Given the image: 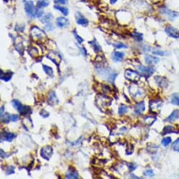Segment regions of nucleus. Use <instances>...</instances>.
Segmentation results:
<instances>
[{
    "mask_svg": "<svg viewBox=\"0 0 179 179\" xmlns=\"http://www.w3.org/2000/svg\"><path fill=\"white\" fill-rule=\"evenodd\" d=\"M128 168H129L130 171L135 170L137 168V164L136 163H131L128 164Z\"/></svg>",
    "mask_w": 179,
    "mask_h": 179,
    "instance_id": "c03bdc74",
    "label": "nucleus"
},
{
    "mask_svg": "<svg viewBox=\"0 0 179 179\" xmlns=\"http://www.w3.org/2000/svg\"><path fill=\"white\" fill-rule=\"evenodd\" d=\"M173 150H175V151L179 152V138L178 140H176V141L173 144Z\"/></svg>",
    "mask_w": 179,
    "mask_h": 179,
    "instance_id": "58836bf2",
    "label": "nucleus"
},
{
    "mask_svg": "<svg viewBox=\"0 0 179 179\" xmlns=\"http://www.w3.org/2000/svg\"><path fill=\"white\" fill-rule=\"evenodd\" d=\"M131 178H139L138 177H135V176H134V174L131 175Z\"/></svg>",
    "mask_w": 179,
    "mask_h": 179,
    "instance_id": "5fc2aeb1",
    "label": "nucleus"
},
{
    "mask_svg": "<svg viewBox=\"0 0 179 179\" xmlns=\"http://www.w3.org/2000/svg\"><path fill=\"white\" fill-rule=\"evenodd\" d=\"M116 2H117V0H110V3H111V4H114Z\"/></svg>",
    "mask_w": 179,
    "mask_h": 179,
    "instance_id": "864d4df0",
    "label": "nucleus"
},
{
    "mask_svg": "<svg viewBox=\"0 0 179 179\" xmlns=\"http://www.w3.org/2000/svg\"><path fill=\"white\" fill-rule=\"evenodd\" d=\"M89 44L93 46L95 52H97V53L102 52V47L100 46V45L98 44L96 40H93V41H89Z\"/></svg>",
    "mask_w": 179,
    "mask_h": 179,
    "instance_id": "5701e85b",
    "label": "nucleus"
},
{
    "mask_svg": "<svg viewBox=\"0 0 179 179\" xmlns=\"http://www.w3.org/2000/svg\"><path fill=\"white\" fill-rule=\"evenodd\" d=\"M137 68L141 73V74L145 77H149L154 72L153 68H152V67H146V66H144V65H140V66H138Z\"/></svg>",
    "mask_w": 179,
    "mask_h": 179,
    "instance_id": "6e6552de",
    "label": "nucleus"
},
{
    "mask_svg": "<svg viewBox=\"0 0 179 179\" xmlns=\"http://www.w3.org/2000/svg\"><path fill=\"white\" fill-rule=\"evenodd\" d=\"M55 9H57V10H59L60 13H62V14H64V16H67L68 14V9H67V8H64V7H60V6H58V5H55V7H54Z\"/></svg>",
    "mask_w": 179,
    "mask_h": 179,
    "instance_id": "bb28decb",
    "label": "nucleus"
},
{
    "mask_svg": "<svg viewBox=\"0 0 179 179\" xmlns=\"http://www.w3.org/2000/svg\"><path fill=\"white\" fill-rule=\"evenodd\" d=\"M111 91V88L110 87L107 85H103L102 86V92L103 93H109Z\"/></svg>",
    "mask_w": 179,
    "mask_h": 179,
    "instance_id": "de8ad7c7",
    "label": "nucleus"
},
{
    "mask_svg": "<svg viewBox=\"0 0 179 179\" xmlns=\"http://www.w3.org/2000/svg\"><path fill=\"white\" fill-rule=\"evenodd\" d=\"M145 105L144 102H137L136 104L135 105V112L136 114H141L143 113V111H145Z\"/></svg>",
    "mask_w": 179,
    "mask_h": 179,
    "instance_id": "4468645a",
    "label": "nucleus"
},
{
    "mask_svg": "<svg viewBox=\"0 0 179 179\" xmlns=\"http://www.w3.org/2000/svg\"><path fill=\"white\" fill-rule=\"evenodd\" d=\"M66 178H73V179H77L78 178V172H77L74 168H69L68 172L67 173V174L65 176Z\"/></svg>",
    "mask_w": 179,
    "mask_h": 179,
    "instance_id": "a211bd4d",
    "label": "nucleus"
},
{
    "mask_svg": "<svg viewBox=\"0 0 179 179\" xmlns=\"http://www.w3.org/2000/svg\"><path fill=\"white\" fill-rule=\"evenodd\" d=\"M19 120V116L18 115H11V121H17Z\"/></svg>",
    "mask_w": 179,
    "mask_h": 179,
    "instance_id": "8fccbe9b",
    "label": "nucleus"
},
{
    "mask_svg": "<svg viewBox=\"0 0 179 179\" xmlns=\"http://www.w3.org/2000/svg\"><path fill=\"white\" fill-rule=\"evenodd\" d=\"M152 3H157V2H158V1H160V0H150Z\"/></svg>",
    "mask_w": 179,
    "mask_h": 179,
    "instance_id": "6e6d98bb",
    "label": "nucleus"
},
{
    "mask_svg": "<svg viewBox=\"0 0 179 179\" xmlns=\"http://www.w3.org/2000/svg\"><path fill=\"white\" fill-rule=\"evenodd\" d=\"M68 0H55V4H66Z\"/></svg>",
    "mask_w": 179,
    "mask_h": 179,
    "instance_id": "49530a36",
    "label": "nucleus"
},
{
    "mask_svg": "<svg viewBox=\"0 0 179 179\" xmlns=\"http://www.w3.org/2000/svg\"><path fill=\"white\" fill-rule=\"evenodd\" d=\"M145 62L147 63L149 65H153V64H158V61H159V59L158 57H155V56H145Z\"/></svg>",
    "mask_w": 179,
    "mask_h": 179,
    "instance_id": "ddd939ff",
    "label": "nucleus"
},
{
    "mask_svg": "<svg viewBox=\"0 0 179 179\" xmlns=\"http://www.w3.org/2000/svg\"><path fill=\"white\" fill-rule=\"evenodd\" d=\"M165 32L168 36H170L172 38L179 39V30L178 28H175L172 26H168L165 28Z\"/></svg>",
    "mask_w": 179,
    "mask_h": 179,
    "instance_id": "39448f33",
    "label": "nucleus"
},
{
    "mask_svg": "<svg viewBox=\"0 0 179 179\" xmlns=\"http://www.w3.org/2000/svg\"><path fill=\"white\" fill-rule=\"evenodd\" d=\"M15 137H16L15 134H13V133H11V132H7V131H4V132L2 133V135H1V140L11 142V141L13 140Z\"/></svg>",
    "mask_w": 179,
    "mask_h": 179,
    "instance_id": "f8f14e48",
    "label": "nucleus"
},
{
    "mask_svg": "<svg viewBox=\"0 0 179 179\" xmlns=\"http://www.w3.org/2000/svg\"><path fill=\"white\" fill-rule=\"evenodd\" d=\"M15 173V170H14V167L13 166H9L7 169H6V174L7 175H11Z\"/></svg>",
    "mask_w": 179,
    "mask_h": 179,
    "instance_id": "a19ab883",
    "label": "nucleus"
},
{
    "mask_svg": "<svg viewBox=\"0 0 179 179\" xmlns=\"http://www.w3.org/2000/svg\"><path fill=\"white\" fill-rule=\"evenodd\" d=\"M171 142H172V139H171V137H165V138H163V139L162 140V145H163V146L167 147L168 145H170Z\"/></svg>",
    "mask_w": 179,
    "mask_h": 179,
    "instance_id": "2f4dec72",
    "label": "nucleus"
},
{
    "mask_svg": "<svg viewBox=\"0 0 179 179\" xmlns=\"http://www.w3.org/2000/svg\"><path fill=\"white\" fill-rule=\"evenodd\" d=\"M13 74V72H11V71H7V72L4 73V74L3 70H1V79L5 82H9V80L12 78Z\"/></svg>",
    "mask_w": 179,
    "mask_h": 179,
    "instance_id": "4be33fe9",
    "label": "nucleus"
},
{
    "mask_svg": "<svg viewBox=\"0 0 179 179\" xmlns=\"http://www.w3.org/2000/svg\"><path fill=\"white\" fill-rule=\"evenodd\" d=\"M4 107L3 106V107H1V117L4 116Z\"/></svg>",
    "mask_w": 179,
    "mask_h": 179,
    "instance_id": "603ef678",
    "label": "nucleus"
},
{
    "mask_svg": "<svg viewBox=\"0 0 179 179\" xmlns=\"http://www.w3.org/2000/svg\"><path fill=\"white\" fill-rule=\"evenodd\" d=\"M133 37L136 39L137 41H141L143 40V35L140 34V33H138V32H135V33H133L132 34Z\"/></svg>",
    "mask_w": 179,
    "mask_h": 179,
    "instance_id": "e433bc0d",
    "label": "nucleus"
},
{
    "mask_svg": "<svg viewBox=\"0 0 179 179\" xmlns=\"http://www.w3.org/2000/svg\"><path fill=\"white\" fill-rule=\"evenodd\" d=\"M45 29L47 31H53L54 30V26H53V24H52L51 22L49 21V22H47L46 24L45 25Z\"/></svg>",
    "mask_w": 179,
    "mask_h": 179,
    "instance_id": "ea45409f",
    "label": "nucleus"
},
{
    "mask_svg": "<svg viewBox=\"0 0 179 179\" xmlns=\"http://www.w3.org/2000/svg\"><path fill=\"white\" fill-rule=\"evenodd\" d=\"M30 32L31 37L35 39V40H36V41H37V40H42L43 38L46 37V33L44 32V31L40 29L39 27L36 26H32V27L31 28Z\"/></svg>",
    "mask_w": 179,
    "mask_h": 179,
    "instance_id": "f257e3e1",
    "label": "nucleus"
},
{
    "mask_svg": "<svg viewBox=\"0 0 179 179\" xmlns=\"http://www.w3.org/2000/svg\"><path fill=\"white\" fill-rule=\"evenodd\" d=\"M173 132H175V131L173 130V127L171 126H167L163 128V131L162 134L163 135H167V134H168V133Z\"/></svg>",
    "mask_w": 179,
    "mask_h": 179,
    "instance_id": "c85d7f7f",
    "label": "nucleus"
},
{
    "mask_svg": "<svg viewBox=\"0 0 179 179\" xmlns=\"http://www.w3.org/2000/svg\"><path fill=\"white\" fill-rule=\"evenodd\" d=\"M116 75H117V73H115V72L111 73L109 74V77H108V80H109V82L113 83V82L115 81V78H116Z\"/></svg>",
    "mask_w": 179,
    "mask_h": 179,
    "instance_id": "4c0bfd02",
    "label": "nucleus"
},
{
    "mask_svg": "<svg viewBox=\"0 0 179 179\" xmlns=\"http://www.w3.org/2000/svg\"><path fill=\"white\" fill-rule=\"evenodd\" d=\"M43 69L45 73H46L47 75H49L50 77H53L54 76V71L51 67L50 66H47V65H43Z\"/></svg>",
    "mask_w": 179,
    "mask_h": 179,
    "instance_id": "393cba45",
    "label": "nucleus"
},
{
    "mask_svg": "<svg viewBox=\"0 0 179 179\" xmlns=\"http://www.w3.org/2000/svg\"><path fill=\"white\" fill-rule=\"evenodd\" d=\"M24 29H25V26L24 25H21V26L19 25H17V26H16V31H20V32H22L24 31Z\"/></svg>",
    "mask_w": 179,
    "mask_h": 179,
    "instance_id": "09e8293b",
    "label": "nucleus"
},
{
    "mask_svg": "<svg viewBox=\"0 0 179 179\" xmlns=\"http://www.w3.org/2000/svg\"><path fill=\"white\" fill-rule=\"evenodd\" d=\"M5 2H6V3H7V2H8V0H5Z\"/></svg>",
    "mask_w": 179,
    "mask_h": 179,
    "instance_id": "13d9d810",
    "label": "nucleus"
},
{
    "mask_svg": "<svg viewBox=\"0 0 179 179\" xmlns=\"http://www.w3.org/2000/svg\"><path fill=\"white\" fill-rule=\"evenodd\" d=\"M125 77L127 78L128 80H130L132 83H135L137 82L139 79H140V75L139 73L135 71V70H132V69H126L125 71Z\"/></svg>",
    "mask_w": 179,
    "mask_h": 179,
    "instance_id": "7ed1b4c3",
    "label": "nucleus"
},
{
    "mask_svg": "<svg viewBox=\"0 0 179 179\" xmlns=\"http://www.w3.org/2000/svg\"><path fill=\"white\" fill-rule=\"evenodd\" d=\"M124 54L123 52H120V51H115L112 54V60H114L115 62H121V60H123Z\"/></svg>",
    "mask_w": 179,
    "mask_h": 179,
    "instance_id": "f3484780",
    "label": "nucleus"
},
{
    "mask_svg": "<svg viewBox=\"0 0 179 179\" xmlns=\"http://www.w3.org/2000/svg\"><path fill=\"white\" fill-rule=\"evenodd\" d=\"M96 102H97L98 107H100L101 109H102V108L104 109L105 107L111 105V99L107 97V96H105V95H99L98 98H97V100H96Z\"/></svg>",
    "mask_w": 179,
    "mask_h": 179,
    "instance_id": "f03ea898",
    "label": "nucleus"
},
{
    "mask_svg": "<svg viewBox=\"0 0 179 179\" xmlns=\"http://www.w3.org/2000/svg\"><path fill=\"white\" fill-rule=\"evenodd\" d=\"M130 93L131 94L132 98H136L138 97H141L143 95V92L140 88H139L137 86L135 85H131L130 88Z\"/></svg>",
    "mask_w": 179,
    "mask_h": 179,
    "instance_id": "1a4fd4ad",
    "label": "nucleus"
},
{
    "mask_svg": "<svg viewBox=\"0 0 179 179\" xmlns=\"http://www.w3.org/2000/svg\"><path fill=\"white\" fill-rule=\"evenodd\" d=\"M52 18H53L52 13H47V14H46V15L41 19V22H43V23H47V22H49V21H51Z\"/></svg>",
    "mask_w": 179,
    "mask_h": 179,
    "instance_id": "cd10ccee",
    "label": "nucleus"
},
{
    "mask_svg": "<svg viewBox=\"0 0 179 179\" xmlns=\"http://www.w3.org/2000/svg\"><path fill=\"white\" fill-rule=\"evenodd\" d=\"M23 2H26V0H23Z\"/></svg>",
    "mask_w": 179,
    "mask_h": 179,
    "instance_id": "4d7b16f0",
    "label": "nucleus"
},
{
    "mask_svg": "<svg viewBox=\"0 0 179 179\" xmlns=\"http://www.w3.org/2000/svg\"><path fill=\"white\" fill-rule=\"evenodd\" d=\"M179 117V110H175L170 114V116L167 118L165 121H169V122H173Z\"/></svg>",
    "mask_w": 179,
    "mask_h": 179,
    "instance_id": "412c9836",
    "label": "nucleus"
},
{
    "mask_svg": "<svg viewBox=\"0 0 179 179\" xmlns=\"http://www.w3.org/2000/svg\"><path fill=\"white\" fill-rule=\"evenodd\" d=\"M128 109L129 107L126 105H121L119 107V109H118V113L119 115H123L125 113H126L128 111Z\"/></svg>",
    "mask_w": 179,
    "mask_h": 179,
    "instance_id": "c756f323",
    "label": "nucleus"
},
{
    "mask_svg": "<svg viewBox=\"0 0 179 179\" xmlns=\"http://www.w3.org/2000/svg\"><path fill=\"white\" fill-rule=\"evenodd\" d=\"M31 113V107H27V106H24L23 110H22V111L21 112V115L26 116V115H29Z\"/></svg>",
    "mask_w": 179,
    "mask_h": 179,
    "instance_id": "7c9ffc66",
    "label": "nucleus"
},
{
    "mask_svg": "<svg viewBox=\"0 0 179 179\" xmlns=\"http://www.w3.org/2000/svg\"><path fill=\"white\" fill-rule=\"evenodd\" d=\"M171 102L174 105L179 106V93H173L171 97Z\"/></svg>",
    "mask_w": 179,
    "mask_h": 179,
    "instance_id": "a878e982",
    "label": "nucleus"
},
{
    "mask_svg": "<svg viewBox=\"0 0 179 179\" xmlns=\"http://www.w3.org/2000/svg\"><path fill=\"white\" fill-rule=\"evenodd\" d=\"M56 25L59 27H64L68 25V20L64 17H60L56 19Z\"/></svg>",
    "mask_w": 179,
    "mask_h": 179,
    "instance_id": "2eb2a0df",
    "label": "nucleus"
},
{
    "mask_svg": "<svg viewBox=\"0 0 179 179\" xmlns=\"http://www.w3.org/2000/svg\"><path fill=\"white\" fill-rule=\"evenodd\" d=\"M49 5V1L48 0H38L37 4H36V8L39 9H42V8H46Z\"/></svg>",
    "mask_w": 179,
    "mask_h": 179,
    "instance_id": "b1692460",
    "label": "nucleus"
},
{
    "mask_svg": "<svg viewBox=\"0 0 179 179\" xmlns=\"http://www.w3.org/2000/svg\"><path fill=\"white\" fill-rule=\"evenodd\" d=\"M35 10H36V9H35L33 2H32V1H27L25 4V11L26 13H27V15H28L29 17H35Z\"/></svg>",
    "mask_w": 179,
    "mask_h": 179,
    "instance_id": "0eeeda50",
    "label": "nucleus"
},
{
    "mask_svg": "<svg viewBox=\"0 0 179 179\" xmlns=\"http://www.w3.org/2000/svg\"><path fill=\"white\" fill-rule=\"evenodd\" d=\"M0 152H1V158H6L7 157V155H6V153L5 152H4V150L1 149H0Z\"/></svg>",
    "mask_w": 179,
    "mask_h": 179,
    "instance_id": "3c124183",
    "label": "nucleus"
},
{
    "mask_svg": "<svg viewBox=\"0 0 179 179\" xmlns=\"http://www.w3.org/2000/svg\"><path fill=\"white\" fill-rule=\"evenodd\" d=\"M162 105V101L161 100H158V99H154V100H151L149 102V107L151 110H155V109H158Z\"/></svg>",
    "mask_w": 179,
    "mask_h": 179,
    "instance_id": "dca6fc26",
    "label": "nucleus"
},
{
    "mask_svg": "<svg viewBox=\"0 0 179 179\" xmlns=\"http://www.w3.org/2000/svg\"><path fill=\"white\" fill-rule=\"evenodd\" d=\"M114 46H115V48H116V49L127 48V46H126V45H125V44H123V43H121V42L115 43V44H114Z\"/></svg>",
    "mask_w": 179,
    "mask_h": 179,
    "instance_id": "79ce46f5",
    "label": "nucleus"
},
{
    "mask_svg": "<svg viewBox=\"0 0 179 179\" xmlns=\"http://www.w3.org/2000/svg\"><path fill=\"white\" fill-rule=\"evenodd\" d=\"M76 21L78 24L83 26H86L88 25V19H86L85 17H83L81 13H76Z\"/></svg>",
    "mask_w": 179,
    "mask_h": 179,
    "instance_id": "9b49d317",
    "label": "nucleus"
},
{
    "mask_svg": "<svg viewBox=\"0 0 179 179\" xmlns=\"http://www.w3.org/2000/svg\"><path fill=\"white\" fill-rule=\"evenodd\" d=\"M160 13H162L163 15L166 16V17H168V19H169L170 21L174 20L175 18H177V17L179 16L178 13L174 12V11H172V10L167 9L165 7H163V8H161V9H160Z\"/></svg>",
    "mask_w": 179,
    "mask_h": 179,
    "instance_id": "20e7f679",
    "label": "nucleus"
},
{
    "mask_svg": "<svg viewBox=\"0 0 179 179\" xmlns=\"http://www.w3.org/2000/svg\"><path fill=\"white\" fill-rule=\"evenodd\" d=\"M29 54L32 57H36V56H37V55H38V51L35 47H31L30 51H29Z\"/></svg>",
    "mask_w": 179,
    "mask_h": 179,
    "instance_id": "f704fd0d",
    "label": "nucleus"
},
{
    "mask_svg": "<svg viewBox=\"0 0 179 179\" xmlns=\"http://www.w3.org/2000/svg\"><path fill=\"white\" fill-rule=\"evenodd\" d=\"M153 55H156V56H163L165 55V51H162L160 49H154V50H153Z\"/></svg>",
    "mask_w": 179,
    "mask_h": 179,
    "instance_id": "72a5a7b5",
    "label": "nucleus"
},
{
    "mask_svg": "<svg viewBox=\"0 0 179 179\" xmlns=\"http://www.w3.org/2000/svg\"><path fill=\"white\" fill-rule=\"evenodd\" d=\"M144 175L147 176V177H153L154 175V173L152 169H147L144 172Z\"/></svg>",
    "mask_w": 179,
    "mask_h": 179,
    "instance_id": "37998d69",
    "label": "nucleus"
},
{
    "mask_svg": "<svg viewBox=\"0 0 179 179\" xmlns=\"http://www.w3.org/2000/svg\"><path fill=\"white\" fill-rule=\"evenodd\" d=\"M48 102L50 104H56L58 103V98L56 96V93L54 91H51V93L48 95Z\"/></svg>",
    "mask_w": 179,
    "mask_h": 179,
    "instance_id": "6ab92c4d",
    "label": "nucleus"
},
{
    "mask_svg": "<svg viewBox=\"0 0 179 179\" xmlns=\"http://www.w3.org/2000/svg\"><path fill=\"white\" fill-rule=\"evenodd\" d=\"M43 14H44V11L41 10V9H39V8H36V9L35 10L34 17H42Z\"/></svg>",
    "mask_w": 179,
    "mask_h": 179,
    "instance_id": "473e14b6",
    "label": "nucleus"
},
{
    "mask_svg": "<svg viewBox=\"0 0 179 179\" xmlns=\"http://www.w3.org/2000/svg\"><path fill=\"white\" fill-rule=\"evenodd\" d=\"M155 80L157 82L158 85L163 88H166L168 86V82L166 78H164V77L156 76L155 77Z\"/></svg>",
    "mask_w": 179,
    "mask_h": 179,
    "instance_id": "9d476101",
    "label": "nucleus"
},
{
    "mask_svg": "<svg viewBox=\"0 0 179 179\" xmlns=\"http://www.w3.org/2000/svg\"><path fill=\"white\" fill-rule=\"evenodd\" d=\"M52 153H53V149H52L51 146H49V145L43 147L41 150V157L43 158H45V159H46V160H49L51 158Z\"/></svg>",
    "mask_w": 179,
    "mask_h": 179,
    "instance_id": "423d86ee",
    "label": "nucleus"
},
{
    "mask_svg": "<svg viewBox=\"0 0 179 179\" xmlns=\"http://www.w3.org/2000/svg\"><path fill=\"white\" fill-rule=\"evenodd\" d=\"M12 105H13V107H14L17 111H19L20 113L22 111L23 107H24V106H23L18 100H17V99H13V101H12Z\"/></svg>",
    "mask_w": 179,
    "mask_h": 179,
    "instance_id": "aec40b11",
    "label": "nucleus"
},
{
    "mask_svg": "<svg viewBox=\"0 0 179 179\" xmlns=\"http://www.w3.org/2000/svg\"><path fill=\"white\" fill-rule=\"evenodd\" d=\"M16 49L17 51L20 53V55H23V51H24V47L23 45L21 43H18L17 46H16Z\"/></svg>",
    "mask_w": 179,
    "mask_h": 179,
    "instance_id": "c9c22d12",
    "label": "nucleus"
},
{
    "mask_svg": "<svg viewBox=\"0 0 179 179\" xmlns=\"http://www.w3.org/2000/svg\"><path fill=\"white\" fill-rule=\"evenodd\" d=\"M73 34H74V36H75V38H76V40L78 41V42L79 43V44H81V43L83 41V39L82 38V37H80V36H79L77 34L75 31H73Z\"/></svg>",
    "mask_w": 179,
    "mask_h": 179,
    "instance_id": "a18cd8bd",
    "label": "nucleus"
}]
</instances>
